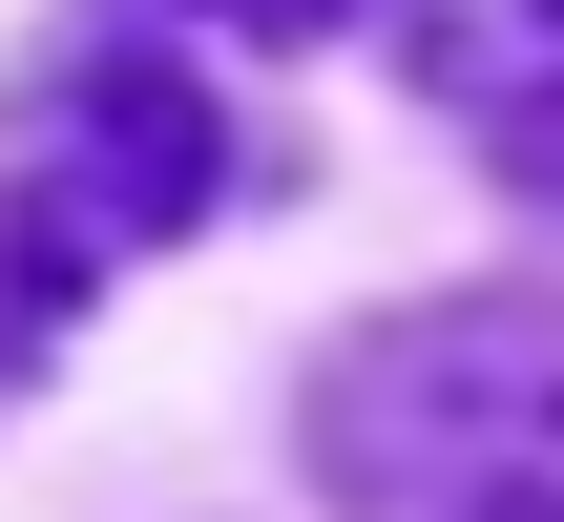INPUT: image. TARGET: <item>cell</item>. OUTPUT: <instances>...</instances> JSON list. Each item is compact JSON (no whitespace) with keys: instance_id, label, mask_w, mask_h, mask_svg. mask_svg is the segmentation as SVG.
I'll return each mask as SVG.
<instances>
[{"instance_id":"1","label":"cell","mask_w":564,"mask_h":522,"mask_svg":"<svg viewBox=\"0 0 564 522\" xmlns=\"http://www.w3.org/2000/svg\"><path fill=\"white\" fill-rule=\"evenodd\" d=\"M314 460L356 522H564V314L440 293L314 377Z\"/></svg>"},{"instance_id":"2","label":"cell","mask_w":564,"mask_h":522,"mask_svg":"<svg viewBox=\"0 0 564 522\" xmlns=\"http://www.w3.org/2000/svg\"><path fill=\"white\" fill-rule=\"evenodd\" d=\"M230 188V126H209V84L147 42V21H84L42 84H21V272L42 293H84L105 251H167L188 209Z\"/></svg>"},{"instance_id":"3","label":"cell","mask_w":564,"mask_h":522,"mask_svg":"<svg viewBox=\"0 0 564 522\" xmlns=\"http://www.w3.org/2000/svg\"><path fill=\"white\" fill-rule=\"evenodd\" d=\"M398 84H440L460 126H544L564 105V0H377Z\"/></svg>"},{"instance_id":"4","label":"cell","mask_w":564,"mask_h":522,"mask_svg":"<svg viewBox=\"0 0 564 522\" xmlns=\"http://www.w3.org/2000/svg\"><path fill=\"white\" fill-rule=\"evenodd\" d=\"M502 167H523V188L564 209V105H544V126H502Z\"/></svg>"},{"instance_id":"5","label":"cell","mask_w":564,"mask_h":522,"mask_svg":"<svg viewBox=\"0 0 564 522\" xmlns=\"http://www.w3.org/2000/svg\"><path fill=\"white\" fill-rule=\"evenodd\" d=\"M230 21H314V0H230Z\"/></svg>"}]
</instances>
